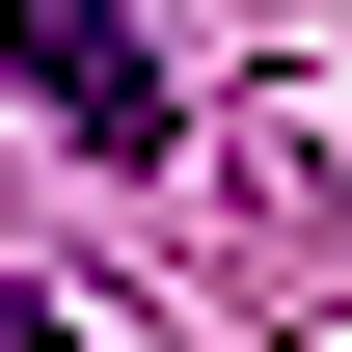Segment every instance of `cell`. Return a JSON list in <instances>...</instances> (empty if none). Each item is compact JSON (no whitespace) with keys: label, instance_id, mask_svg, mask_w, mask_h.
<instances>
[{"label":"cell","instance_id":"obj_1","mask_svg":"<svg viewBox=\"0 0 352 352\" xmlns=\"http://www.w3.org/2000/svg\"><path fill=\"white\" fill-rule=\"evenodd\" d=\"M0 82L82 135V163H190V82L135 54V0H0Z\"/></svg>","mask_w":352,"mask_h":352},{"label":"cell","instance_id":"obj_2","mask_svg":"<svg viewBox=\"0 0 352 352\" xmlns=\"http://www.w3.org/2000/svg\"><path fill=\"white\" fill-rule=\"evenodd\" d=\"M0 352H82V325H54V298H28V271H0Z\"/></svg>","mask_w":352,"mask_h":352}]
</instances>
